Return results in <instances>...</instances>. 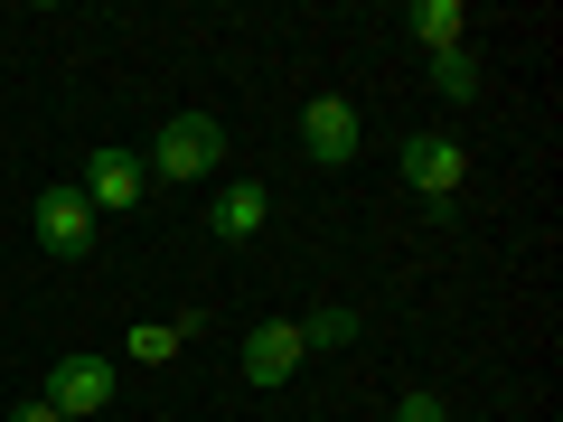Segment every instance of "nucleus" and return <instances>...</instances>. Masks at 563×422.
<instances>
[{
	"instance_id": "f03ea898",
	"label": "nucleus",
	"mask_w": 563,
	"mask_h": 422,
	"mask_svg": "<svg viewBox=\"0 0 563 422\" xmlns=\"http://www.w3.org/2000/svg\"><path fill=\"white\" fill-rule=\"evenodd\" d=\"M38 403H57L66 422L103 413V403H113V357H95V347H76V357H57V366H47V395H38Z\"/></svg>"
},
{
	"instance_id": "7ed1b4c3",
	"label": "nucleus",
	"mask_w": 563,
	"mask_h": 422,
	"mask_svg": "<svg viewBox=\"0 0 563 422\" xmlns=\"http://www.w3.org/2000/svg\"><path fill=\"white\" fill-rule=\"evenodd\" d=\"M85 207L95 216H132L141 198H151V169H141V151H95V169H85Z\"/></svg>"
},
{
	"instance_id": "9d476101",
	"label": "nucleus",
	"mask_w": 563,
	"mask_h": 422,
	"mask_svg": "<svg viewBox=\"0 0 563 422\" xmlns=\"http://www.w3.org/2000/svg\"><path fill=\"white\" fill-rule=\"evenodd\" d=\"M188 329H198V320H151V329H132V338H122V357H132V366H169Z\"/></svg>"
},
{
	"instance_id": "39448f33",
	"label": "nucleus",
	"mask_w": 563,
	"mask_h": 422,
	"mask_svg": "<svg viewBox=\"0 0 563 422\" xmlns=\"http://www.w3.org/2000/svg\"><path fill=\"white\" fill-rule=\"evenodd\" d=\"M404 179H413L422 188V198H451V188H461L470 179V151H461V141H451V132H413V141H404Z\"/></svg>"
},
{
	"instance_id": "423d86ee",
	"label": "nucleus",
	"mask_w": 563,
	"mask_h": 422,
	"mask_svg": "<svg viewBox=\"0 0 563 422\" xmlns=\"http://www.w3.org/2000/svg\"><path fill=\"white\" fill-rule=\"evenodd\" d=\"M38 244H47V254H85V244H95V207H85L76 179L38 188Z\"/></svg>"
},
{
	"instance_id": "f8f14e48",
	"label": "nucleus",
	"mask_w": 563,
	"mask_h": 422,
	"mask_svg": "<svg viewBox=\"0 0 563 422\" xmlns=\"http://www.w3.org/2000/svg\"><path fill=\"white\" fill-rule=\"evenodd\" d=\"M357 310H320V320H301V347H347V338H357Z\"/></svg>"
},
{
	"instance_id": "ddd939ff",
	"label": "nucleus",
	"mask_w": 563,
	"mask_h": 422,
	"mask_svg": "<svg viewBox=\"0 0 563 422\" xmlns=\"http://www.w3.org/2000/svg\"><path fill=\"white\" fill-rule=\"evenodd\" d=\"M395 422H451V413H442V395H404Z\"/></svg>"
},
{
	"instance_id": "9b49d317",
	"label": "nucleus",
	"mask_w": 563,
	"mask_h": 422,
	"mask_svg": "<svg viewBox=\"0 0 563 422\" xmlns=\"http://www.w3.org/2000/svg\"><path fill=\"white\" fill-rule=\"evenodd\" d=\"M432 85H442L451 103H470L479 95V57H470V47H442V57H432Z\"/></svg>"
},
{
	"instance_id": "4468645a",
	"label": "nucleus",
	"mask_w": 563,
	"mask_h": 422,
	"mask_svg": "<svg viewBox=\"0 0 563 422\" xmlns=\"http://www.w3.org/2000/svg\"><path fill=\"white\" fill-rule=\"evenodd\" d=\"M0 422H66L57 403H20V413H0Z\"/></svg>"
},
{
	"instance_id": "f257e3e1",
	"label": "nucleus",
	"mask_w": 563,
	"mask_h": 422,
	"mask_svg": "<svg viewBox=\"0 0 563 422\" xmlns=\"http://www.w3.org/2000/svg\"><path fill=\"white\" fill-rule=\"evenodd\" d=\"M141 169H151V179H217L225 169V122L217 113H169Z\"/></svg>"
},
{
	"instance_id": "6e6552de",
	"label": "nucleus",
	"mask_w": 563,
	"mask_h": 422,
	"mask_svg": "<svg viewBox=\"0 0 563 422\" xmlns=\"http://www.w3.org/2000/svg\"><path fill=\"white\" fill-rule=\"evenodd\" d=\"M207 225H217L225 244H254L263 225H273V188H254V179H225L217 198H207Z\"/></svg>"
},
{
	"instance_id": "0eeeda50",
	"label": "nucleus",
	"mask_w": 563,
	"mask_h": 422,
	"mask_svg": "<svg viewBox=\"0 0 563 422\" xmlns=\"http://www.w3.org/2000/svg\"><path fill=\"white\" fill-rule=\"evenodd\" d=\"M301 357H310V347H301V320H263V329H244V385H282Z\"/></svg>"
},
{
	"instance_id": "1a4fd4ad",
	"label": "nucleus",
	"mask_w": 563,
	"mask_h": 422,
	"mask_svg": "<svg viewBox=\"0 0 563 422\" xmlns=\"http://www.w3.org/2000/svg\"><path fill=\"white\" fill-rule=\"evenodd\" d=\"M413 38L442 57V47H470V10L461 0H413Z\"/></svg>"
},
{
	"instance_id": "20e7f679",
	"label": "nucleus",
	"mask_w": 563,
	"mask_h": 422,
	"mask_svg": "<svg viewBox=\"0 0 563 422\" xmlns=\"http://www.w3.org/2000/svg\"><path fill=\"white\" fill-rule=\"evenodd\" d=\"M357 141H366V122H357V103H347V95H320L301 113V151L320 169H347V160H357Z\"/></svg>"
}]
</instances>
